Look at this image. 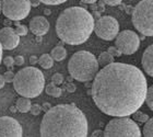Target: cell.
Wrapping results in <instances>:
<instances>
[{"mask_svg": "<svg viewBox=\"0 0 153 137\" xmlns=\"http://www.w3.org/2000/svg\"><path fill=\"white\" fill-rule=\"evenodd\" d=\"M148 82L144 73L134 65L112 63L93 79L91 94L95 105L109 116H129L146 101Z\"/></svg>", "mask_w": 153, "mask_h": 137, "instance_id": "obj_1", "label": "cell"}, {"mask_svg": "<svg viewBox=\"0 0 153 137\" xmlns=\"http://www.w3.org/2000/svg\"><path fill=\"white\" fill-rule=\"evenodd\" d=\"M88 120L74 104H58L45 112L41 123L43 137H85Z\"/></svg>", "mask_w": 153, "mask_h": 137, "instance_id": "obj_2", "label": "cell"}, {"mask_svg": "<svg viewBox=\"0 0 153 137\" xmlns=\"http://www.w3.org/2000/svg\"><path fill=\"white\" fill-rule=\"evenodd\" d=\"M95 21L91 13L81 7H70L59 14L56 21V33L66 44L85 43L94 31Z\"/></svg>", "mask_w": 153, "mask_h": 137, "instance_id": "obj_3", "label": "cell"}, {"mask_svg": "<svg viewBox=\"0 0 153 137\" xmlns=\"http://www.w3.org/2000/svg\"><path fill=\"white\" fill-rule=\"evenodd\" d=\"M12 83L14 90L20 96L32 99L43 92L45 88V77L39 69L30 66L19 70L16 73Z\"/></svg>", "mask_w": 153, "mask_h": 137, "instance_id": "obj_4", "label": "cell"}, {"mask_svg": "<svg viewBox=\"0 0 153 137\" xmlns=\"http://www.w3.org/2000/svg\"><path fill=\"white\" fill-rule=\"evenodd\" d=\"M97 58L88 51H79L74 53L68 63V71L76 81L88 82L95 78L99 73Z\"/></svg>", "mask_w": 153, "mask_h": 137, "instance_id": "obj_5", "label": "cell"}, {"mask_svg": "<svg viewBox=\"0 0 153 137\" xmlns=\"http://www.w3.org/2000/svg\"><path fill=\"white\" fill-rule=\"evenodd\" d=\"M132 24L144 36H153V0H141L131 16Z\"/></svg>", "mask_w": 153, "mask_h": 137, "instance_id": "obj_6", "label": "cell"}, {"mask_svg": "<svg viewBox=\"0 0 153 137\" xmlns=\"http://www.w3.org/2000/svg\"><path fill=\"white\" fill-rule=\"evenodd\" d=\"M106 137H140L142 136L140 128L134 120L127 116H118L107 123L104 131Z\"/></svg>", "mask_w": 153, "mask_h": 137, "instance_id": "obj_7", "label": "cell"}, {"mask_svg": "<svg viewBox=\"0 0 153 137\" xmlns=\"http://www.w3.org/2000/svg\"><path fill=\"white\" fill-rule=\"evenodd\" d=\"M31 8V0H2V13L12 21L25 19Z\"/></svg>", "mask_w": 153, "mask_h": 137, "instance_id": "obj_8", "label": "cell"}, {"mask_svg": "<svg viewBox=\"0 0 153 137\" xmlns=\"http://www.w3.org/2000/svg\"><path fill=\"white\" fill-rule=\"evenodd\" d=\"M94 32L104 41H113L119 33V23L114 16H101L95 22Z\"/></svg>", "mask_w": 153, "mask_h": 137, "instance_id": "obj_9", "label": "cell"}, {"mask_svg": "<svg viewBox=\"0 0 153 137\" xmlns=\"http://www.w3.org/2000/svg\"><path fill=\"white\" fill-rule=\"evenodd\" d=\"M115 46L124 55H131L139 49L140 38L134 31L125 30L117 34L115 38Z\"/></svg>", "mask_w": 153, "mask_h": 137, "instance_id": "obj_10", "label": "cell"}, {"mask_svg": "<svg viewBox=\"0 0 153 137\" xmlns=\"http://www.w3.org/2000/svg\"><path fill=\"white\" fill-rule=\"evenodd\" d=\"M22 126L19 122L10 116L0 118V137H21Z\"/></svg>", "mask_w": 153, "mask_h": 137, "instance_id": "obj_11", "label": "cell"}, {"mask_svg": "<svg viewBox=\"0 0 153 137\" xmlns=\"http://www.w3.org/2000/svg\"><path fill=\"white\" fill-rule=\"evenodd\" d=\"M0 43L4 51L14 49L20 43V35L16 32V29L4 26L0 30Z\"/></svg>", "mask_w": 153, "mask_h": 137, "instance_id": "obj_12", "label": "cell"}, {"mask_svg": "<svg viewBox=\"0 0 153 137\" xmlns=\"http://www.w3.org/2000/svg\"><path fill=\"white\" fill-rule=\"evenodd\" d=\"M29 28L31 30V32L36 36H43L49 31V22L45 16H34L31 21H30Z\"/></svg>", "mask_w": 153, "mask_h": 137, "instance_id": "obj_13", "label": "cell"}, {"mask_svg": "<svg viewBox=\"0 0 153 137\" xmlns=\"http://www.w3.org/2000/svg\"><path fill=\"white\" fill-rule=\"evenodd\" d=\"M141 65L143 67L144 73L153 77V44L148 46L147 49L143 52L141 58Z\"/></svg>", "mask_w": 153, "mask_h": 137, "instance_id": "obj_14", "label": "cell"}, {"mask_svg": "<svg viewBox=\"0 0 153 137\" xmlns=\"http://www.w3.org/2000/svg\"><path fill=\"white\" fill-rule=\"evenodd\" d=\"M16 108H18V111L21 112V113H27V112L31 110V106H32V103H31V100L30 98H26V97H21L16 100Z\"/></svg>", "mask_w": 153, "mask_h": 137, "instance_id": "obj_15", "label": "cell"}, {"mask_svg": "<svg viewBox=\"0 0 153 137\" xmlns=\"http://www.w3.org/2000/svg\"><path fill=\"white\" fill-rule=\"evenodd\" d=\"M51 55L53 56L54 61H61L67 57V51H66V48H65L64 46H61V45H57L56 47H54L53 49H51Z\"/></svg>", "mask_w": 153, "mask_h": 137, "instance_id": "obj_16", "label": "cell"}, {"mask_svg": "<svg viewBox=\"0 0 153 137\" xmlns=\"http://www.w3.org/2000/svg\"><path fill=\"white\" fill-rule=\"evenodd\" d=\"M38 64L44 69H49L54 65V58L51 54H43L38 58Z\"/></svg>", "mask_w": 153, "mask_h": 137, "instance_id": "obj_17", "label": "cell"}, {"mask_svg": "<svg viewBox=\"0 0 153 137\" xmlns=\"http://www.w3.org/2000/svg\"><path fill=\"white\" fill-rule=\"evenodd\" d=\"M45 91H46V93H47L48 96L54 97V98H59V97L61 96V93H62V89L59 88L57 85H55L53 81L49 82L47 86H46Z\"/></svg>", "mask_w": 153, "mask_h": 137, "instance_id": "obj_18", "label": "cell"}, {"mask_svg": "<svg viewBox=\"0 0 153 137\" xmlns=\"http://www.w3.org/2000/svg\"><path fill=\"white\" fill-rule=\"evenodd\" d=\"M97 61H99V64L104 67V66H107V65L114 63V56L109 54L108 52H102L100 54Z\"/></svg>", "mask_w": 153, "mask_h": 137, "instance_id": "obj_19", "label": "cell"}, {"mask_svg": "<svg viewBox=\"0 0 153 137\" xmlns=\"http://www.w3.org/2000/svg\"><path fill=\"white\" fill-rule=\"evenodd\" d=\"M142 135L146 137H153V118H149L142 130Z\"/></svg>", "mask_w": 153, "mask_h": 137, "instance_id": "obj_20", "label": "cell"}, {"mask_svg": "<svg viewBox=\"0 0 153 137\" xmlns=\"http://www.w3.org/2000/svg\"><path fill=\"white\" fill-rule=\"evenodd\" d=\"M146 103H147L148 108L150 109L151 111H153V85L148 88L147 97H146Z\"/></svg>", "mask_w": 153, "mask_h": 137, "instance_id": "obj_21", "label": "cell"}, {"mask_svg": "<svg viewBox=\"0 0 153 137\" xmlns=\"http://www.w3.org/2000/svg\"><path fill=\"white\" fill-rule=\"evenodd\" d=\"M132 115H134V120H136V121L141 122V123H146V122L149 120V116H148L147 114H144L143 112H140L139 110L134 112Z\"/></svg>", "mask_w": 153, "mask_h": 137, "instance_id": "obj_22", "label": "cell"}, {"mask_svg": "<svg viewBox=\"0 0 153 137\" xmlns=\"http://www.w3.org/2000/svg\"><path fill=\"white\" fill-rule=\"evenodd\" d=\"M51 81H53L55 85L60 86V85H62V83H64V76H62L61 73H54V75H53V77H51Z\"/></svg>", "mask_w": 153, "mask_h": 137, "instance_id": "obj_23", "label": "cell"}, {"mask_svg": "<svg viewBox=\"0 0 153 137\" xmlns=\"http://www.w3.org/2000/svg\"><path fill=\"white\" fill-rule=\"evenodd\" d=\"M2 61H3V65H4L7 68H9V69H12L13 66H16V65H14V58L11 57V56H6V57L2 59Z\"/></svg>", "mask_w": 153, "mask_h": 137, "instance_id": "obj_24", "label": "cell"}, {"mask_svg": "<svg viewBox=\"0 0 153 137\" xmlns=\"http://www.w3.org/2000/svg\"><path fill=\"white\" fill-rule=\"evenodd\" d=\"M3 77H4V80H6L7 83H11V82H13V80H14L16 73H13L12 69H11V70H7L6 73H3Z\"/></svg>", "mask_w": 153, "mask_h": 137, "instance_id": "obj_25", "label": "cell"}, {"mask_svg": "<svg viewBox=\"0 0 153 137\" xmlns=\"http://www.w3.org/2000/svg\"><path fill=\"white\" fill-rule=\"evenodd\" d=\"M39 1L44 4H47V6H58V4L66 2L67 0H39Z\"/></svg>", "mask_w": 153, "mask_h": 137, "instance_id": "obj_26", "label": "cell"}, {"mask_svg": "<svg viewBox=\"0 0 153 137\" xmlns=\"http://www.w3.org/2000/svg\"><path fill=\"white\" fill-rule=\"evenodd\" d=\"M42 111H43V109H42V105H39V104H32L31 110H30L31 114L35 115V116H37V115L41 114Z\"/></svg>", "mask_w": 153, "mask_h": 137, "instance_id": "obj_27", "label": "cell"}, {"mask_svg": "<svg viewBox=\"0 0 153 137\" xmlns=\"http://www.w3.org/2000/svg\"><path fill=\"white\" fill-rule=\"evenodd\" d=\"M27 26L23 25V24H20V25H18L16 28V32L18 33V34L20 35V36H24V35L27 34Z\"/></svg>", "mask_w": 153, "mask_h": 137, "instance_id": "obj_28", "label": "cell"}, {"mask_svg": "<svg viewBox=\"0 0 153 137\" xmlns=\"http://www.w3.org/2000/svg\"><path fill=\"white\" fill-rule=\"evenodd\" d=\"M107 52H108L111 55H113L114 57H120L121 55H123V53H121V52L119 51L116 46H111V47H108Z\"/></svg>", "mask_w": 153, "mask_h": 137, "instance_id": "obj_29", "label": "cell"}, {"mask_svg": "<svg viewBox=\"0 0 153 137\" xmlns=\"http://www.w3.org/2000/svg\"><path fill=\"white\" fill-rule=\"evenodd\" d=\"M14 65L16 66H22V65H24V57L21 56V55L16 56L14 57Z\"/></svg>", "mask_w": 153, "mask_h": 137, "instance_id": "obj_30", "label": "cell"}, {"mask_svg": "<svg viewBox=\"0 0 153 137\" xmlns=\"http://www.w3.org/2000/svg\"><path fill=\"white\" fill-rule=\"evenodd\" d=\"M103 1H104V3H106L107 6L115 7V6H118L123 0H103Z\"/></svg>", "mask_w": 153, "mask_h": 137, "instance_id": "obj_31", "label": "cell"}, {"mask_svg": "<svg viewBox=\"0 0 153 137\" xmlns=\"http://www.w3.org/2000/svg\"><path fill=\"white\" fill-rule=\"evenodd\" d=\"M65 89L67 90L68 92L72 93V92H74V91H76V85H74V83H72V82H68L67 85L65 86Z\"/></svg>", "mask_w": 153, "mask_h": 137, "instance_id": "obj_32", "label": "cell"}, {"mask_svg": "<svg viewBox=\"0 0 153 137\" xmlns=\"http://www.w3.org/2000/svg\"><path fill=\"white\" fill-rule=\"evenodd\" d=\"M38 63V58L37 56H35V55H32L31 57H30V64L31 65H35Z\"/></svg>", "mask_w": 153, "mask_h": 137, "instance_id": "obj_33", "label": "cell"}, {"mask_svg": "<svg viewBox=\"0 0 153 137\" xmlns=\"http://www.w3.org/2000/svg\"><path fill=\"white\" fill-rule=\"evenodd\" d=\"M93 137H97V136H104V132L101 131V130H97V131H94L92 133Z\"/></svg>", "mask_w": 153, "mask_h": 137, "instance_id": "obj_34", "label": "cell"}, {"mask_svg": "<svg viewBox=\"0 0 153 137\" xmlns=\"http://www.w3.org/2000/svg\"><path fill=\"white\" fill-rule=\"evenodd\" d=\"M51 108V103H48V102H45L44 104L42 105V109H43V111H48V110H49V109Z\"/></svg>", "mask_w": 153, "mask_h": 137, "instance_id": "obj_35", "label": "cell"}, {"mask_svg": "<svg viewBox=\"0 0 153 137\" xmlns=\"http://www.w3.org/2000/svg\"><path fill=\"white\" fill-rule=\"evenodd\" d=\"M4 83H6V80H4V77L2 75H0V89H2L3 86H4Z\"/></svg>", "mask_w": 153, "mask_h": 137, "instance_id": "obj_36", "label": "cell"}, {"mask_svg": "<svg viewBox=\"0 0 153 137\" xmlns=\"http://www.w3.org/2000/svg\"><path fill=\"white\" fill-rule=\"evenodd\" d=\"M39 3H41L39 0H31V4H32V7H34V8L39 6Z\"/></svg>", "mask_w": 153, "mask_h": 137, "instance_id": "obj_37", "label": "cell"}, {"mask_svg": "<svg viewBox=\"0 0 153 137\" xmlns=\"http://www.w3.org/2000/svg\"><path fill=\"white\" fill-rule=\"evenodd\" d=\"M83 3H86V4H93V3H95L97 0H81Z\"/></svg>", "mask_w": 153, "mask_h": 137, "instance_id": "obj_38", "label": "cell"}, {"mask_svg": "<svg viewBox=\"0 0 153 137\" xmlns=\"http://www.w3.org/2000/svg\"><path fill=\"white\" fill-rule=\"evenodd\" d=\"M2 52H3V47L1 43H0V64H1V61H2Z\"/></svg>", "mask_w": 153, "mask_h": 137, "instance_id": "obj_39", "label": "cell"}, {"mask_svg": "<svg viewBox=\"0 0 153 137\" xmlns=\"http://www.w3.org/2000/svg\"><path fill=\"white\" fill-rule=\"evenodd\" d=\"M10 111L12 112V113H16L18 111V108H16V105H11V108H10Z\"/></svg>", "mask_w": 153, "mask_h": 137, "instance_id": "obj_40", "label": "cell"}, {"mask_svg": "<svg viewBox=\"0 0 153 137\" xmlns=\"http://www.w3.org/2000/svg\"><path fill=\"white\" fill-rule=\"evenodd\" d=\"M44 13H45V16H49V14L51 13V11L49 9H45L44 10Z\"/></svg>", "mask_w": 153, "mask_h": 137, "instance_id": "obj_41", "label": "cell"}, {"mask_svg": "<svg viewBox=\"0 0 153 137\" xmlns=\"http://www.w3.org/2000/svg\"><path fill=\"white\" fill-rule=\"evenodd\" d=\"M9 23H10V19H8V20H6V21H4V24H6L7 26L9 25Z\"/></svg>", "mask_w": 153, "mask_h": 137, "instance_id": "obj_42", "label": "cell"}, {"mask_svg": "<svg viewBox=\"0 0 153 137\" xmlns=\"http://www.w3.org/2000/svg\"><path fill=\"white\" fill-rule=\"evenodd\" d=\"M14 24H16V26H18V25H20L21 23H20L19 21H14Z\"/></svg>", "mask_w": 153, "mask_h": 137, "instance_id": "obj_43", "label": "cell"}, {"mask_svg": "<svg viewBox=\"0 0 153 137\" xmlns=\"http://www.w3.org/2000/svg\"><path fill=\"white\" fill-rule=\"evenodd\" d=\"M1 9H2V2H1V0H0V12H1Z\"/></svg>", "mask_w": 153, "mask_h": 137, "instance_id": "obj_44", "label": "cell"}]
</instances>
